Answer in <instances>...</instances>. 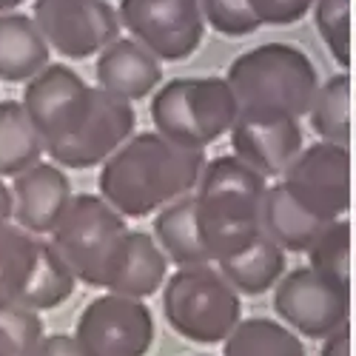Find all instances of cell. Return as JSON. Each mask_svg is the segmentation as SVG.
I'll list each match as a JSON object with an SVG mask.
<instances>
[{
  "instance_id": "32",
  "label": "cell",
  "mask_w": 356,
  "mask_h": 356,
  "mask_svg": "<svg viewBox=\"0 0 356 356\" xmlns=\"http://www.w3.org/2000/svg\"><path fill=\"white\" fill-rule=\"evenodd\" d=\"M35 356H86L72 334H46Z\"/></svg>"
},
{
  "instance_id": "2",
  "label": "cell",
  "mask_w": 356,
  "mask_h": 356,
  "mask_svg": "<svg viewBox=\"0 0 356 356\" xmlns=\"http://www.w3.org/2000/svg\"><path fill=\"white\" fill-rule=\"evenodd\" d=\"M243 114L300 120L308 117L319 92L311 57L291 43H265L243 51L225 74Z\"/></svg>"
},
{
  "instance_id": "6",
  "label": "cell",
  "mask_w": 356,
  "mask_h": 356,
  "mask_svg": "<svg viewBox=\"0 0 356 356\" xmlns=\"http://www.w3.org/2000/svg\"><path fill=\"white\" fill-rule=\"evenodd\" d=\"M126 234V217L114 211L100 194H74L49 243L63 257L77 282L106 288V271Z\"/></svg>"
},
{
  "instance_id": "16",
  "label": "cell",
  "mask_w": 356,
  "mask_h": 356,
  "mask_svg": "<svg viewBox=\"0 0 356 356\" xmlns=\"http://www.w3.org/2000/svg\"><path fill=\"white\" fill-rule=\"evenodd\" d=\"M95 74L97 88L134 103L148 97L163 83V60L134 38H117L97 54Z\"/></svg>"
},
{
  "instance_id": "14",
  "label": "cell",
  "mask_w": 356,
  "mask_h": 356,
  "mask_svg": "<svg viewBox=\"0 0 356 356\" xmlns=\"http://www.w3.org/2000/svg\"><path fill=\"white\" fill-rule=\"evenodd\" d=\"M12 220L35 236H51L72 202V180L57 163H35L12 180Z\"/></svg>"
},
{
  "instance_id": "10",
  "label": "cell",
  "mask_w": 356,
  "mask_h": 356,
  "mask_svg": "<svg viewBox=\"0 0 356 356\" xmlns=\"http://www.w3.org/2000/svg\"><path fill=\"white\" fill-rule=\"evenodd\" d=\"M282 186L319 222H334L350 205V154L348 145L311 143L285 168Z\"/></svg>"
},
{
  "instance_id": "29",
  "label": "cell",
  "mask_w": 356,
  "mask_h": 356,
  "mask_svg": "<svg viewBox=\"0 0 356 356\" xmlns=\"http://www.w3.org/2000/svg\"><path fill=\"white\" fill-rule=\"evenodd\" d=\"M316 32L339 66L350 63V0H316L314 3Z\"/></svg>"
},
{
  "instance_id": "36",
  "label": "cell",
  "mask_w": 356,
  "mask_h": 356,
  "mask_svg": "<svg viewBox=\"0 0 356 356\" xmlns=\"http://www.w3.org/2000/svg\"><path fill=\"white\" fill-rule=\"evenodd\" d=\"M0 356H9V353H3V350H0Z\"/></svg>"
},
{
  "instance_id": "28",
  "label": "cell",
  "mask_w": 356,
  "mask_h": 356,
  "mask_svg": "<svg viewBox=\"0 0 356 356\" xmlns=\"http://www.w3.org/2000/svg\"><path fill=\"white\" fill-rule=\"evenodd\" d=\"M46 337L43 319L38 311L23 305L0 308V350L9 356H35Z\"/></svg>"
},
{
  "instance_id": "33",
  "label": "cell",
  "mask_w": 356,
  "mask_h": 356,
  "mask_svg": "<svg viewBox=\"0 0 356 356\" xmlns=\"http://www.w3.org/2000/svg\"><path fill=\"white\" fill-rule=\"evenodd\" d=\"M319 356H350V325H342L339 331L325 337Z\"/></svg>"
},
{
  "instance_id": "31",
  "label": "cell",
  "mask_w": 356,
  "mask_h": 356,
  "mask_svg": "<svg viewBox=\"0 0 356 356\" xmlns=\"http://www.w3.org/2000/svg\"><path fill=\"white\" fill-rule=\"evenodd\" d=\"M316 0H251V9L259 17V23L271 26H288L311 15Z\"/></svg>"
},
{
  "instance_id": "5",
  "label": "cell",
  "mask_w": 356,
  "mask_h": 356,
  "mask_svg": "<svg viewBox=\"0 0 356 356\" xmlns=\"http://www.w3.org/2000/svg\"><path fill=\"white\" fill-rule=\"evenodd\" d=\"M163 316L183 339L220 345L243 319V296L214 265L177 268L163 285Z\"/></svg>"
},
{
  "instance_id": "18",
  "label": "cell",
  "mask_w": 356,
  "mask_h": 356,
  "mask_svg": "<svg viewBox=\"0 0 356 356\" xmlns=\"http://www.w3.org/2000/svg\"><path fill=\"white\" fill-rule=\"evenodd\" d=\"M51 60V49L32 15H0V80L29 83Z\"/></svg>"
},
{
  "instance_id": "22",
  "label": "cell",
  "mask_w": 356,
  "mask_h": 356,
  "mask_svg": "<svg viewBox=\"0 0 356 356\" xmlns=\"http://www.w3.org/2000/svg\"><path fill=\"white\" fill-rule=\"evenodd\" d=\"M43 236L23 231L15 222L0 225V308L20 305L32 282Z\"/></svg>"
},
{
  "instance_id": "25",
  "label": "cell",
  "mask_w": 356,
  "mask_h": 356,
  "mask_svg": "<svg viewBox=\"0 0 356 356\" xmlns=\"http://www.w3.org/2000/svg\"><path fill=\"white\" fill-rule=\"evenodd\" d=\"M74 285H77V277L72 274V268L63 262V257L54 251V245L49 240H43L32 282H29V291L20 305L29 311H38V314L51 311L69 300L74 293Z\"/></svg>"
},
{
  "instance_id": "37",
  "label": "cell",
  "mask_w": 356,
  "mask_h": 356,
  "mask_svg": "<svg viewBox=\"0 0 356 356\" xmlns=\"http://www.w3.org/2000/svg\"><path fill=\"white\" fill-rule=\"evenodd\" d=\"M205 356H209V353H205Z\"/></svg>"
},
{
  "instance_id": "7",
  "label": "cell",
  "mask_w": 356,
  "mask_h": 356,
  "mask_svg": "<svg viewBox=\"0 0 356 356\" xmlns=\"http://www.w3.org/2000/svg\"><path fill=\"white\" fill-rule=\"evenodd\" d=\"M274 311L282 325L305 339H325L350 316V285L325 277L311 265H300L274 288Z\"/></svg>"
},
{
  "instance_id": "8",
  "label": "cell",
  "mask_w": 356,
  "mask_h": 356,
  "mask_svg": "<svg viewBox=\"0 0 356 356\" xmlns=\"http://www.w3.org/2000/svg\"><path fill=\"white\" fill-rule=\"evenodd\" d=\"M74 342L86 356H145L154 345V314L143 300L100 293L74 325Z\"/></svg>"
},
{
  "instance_id": "1",
  "label": "cell",
  "mask_w": 356,
  "mask_h": 356,
  "mask_svg": "<svg viewBox=\"0 0 356 356\" xmlns=\"http://www.w3.org/2000/svg\"><path fill=\"white\" fill-rule=\"evenodd\" d=\"M205 163L202 148H183L157 131H140L100 165L97 188L126 220L148 217L194 194Z\"/></svg>"
},
{
  "instance_id": "19",
  "label": "cell",
  "mask_w": 356,
  "mask_h": 356,
  "mask_svg": "<svg viewBox=\"0 0 356 356\" xmlns=\"http://www.w3.org/2000/svg\"><path fill=\"white\" fill-rule=\"evenodd\" d=\"M154 240L174 262L177 268H200V265H214L211 254L205 248L200 220H197V200L186 194L180 200L168 202L154 217Z\"/></svg>"
},
{
  "instance_id": "4",
  "label": "cell",
  "mask_w": 356,
  "mask_h": 356,
  "mask_svg": "<svg viewBox=\"0 0 356 356\" xmlns=\"http://www.w3.org/2000/svg\"><path fill=\"white\" fill-rule=\"evenodd\" d=\"M240 103L225 77H177L152 97L154 131L183 148H202L231 131Z\"/></svg>"
},
{
  "instance_id": "9",
  "label": "cell",
  "mask_w": 356,
  "mask_h": 356,
  "mask_svg": "<svg viewBox=\"0 0 356 356\" xmlns=\"http://www.w3.org/2000/svg\"><path fill=\"white\" fill-rule=\"evenodd\" d=\"M117 17L160 60H188L205 35L200 0H120Z\"/></svg>"
},
{
  "instance_id": "15",
  "label": "cell",
  "mask_w": 356,
  "mask_h": 356,
  "mask_svg": "<svg viewBox=\"0 0 356 356\" xmlns=\"http://www.w3.org/2000/svg\"><path fill=\"white\" fill-rule=\"evenodd\" d=\"M228 134L234 157L262 174L265 180L285 174V168L305 148L300 120H274V117H254L240 111Z\"/></svg>"
},
{
  "instance_id": "20",
  "label": "cell",
  "mask_w": 356,
  "mask_h": 356,
  "mask_svg": "<svg viewBox=\"0 0 356 356\" xmlns=\"http://www.w3.org/2000/svg\"><path fill=\"white\" fill-rule=\"evenodd\" d=\"M214 265L240 296H259L265 291H274L288 268L285 251L265 234H259L254 243H248L245 248H240L236 254Z\"/></svg>"
},
{
  "instance_id": "3",
  "label": "cell",
  "mask_w": 356,
  "mask_h": 356,
  "mask_svg": "<svg viewBox=\"0 0 356 356\" xmlns=\"http://www.w3.org/2000/svg\"><path fill=\"white\" fill-rule=\"evenodd\" d=\"M265 177L234 154L209 160L197 183V220L211 262H220L262 234Z\"/></svg>"
},
{
  "instance_id": "23",
  "label": "cell",
  "mask_w": 356,
  "mask_h": 356,
  "mask_svg": "<svg viewBox=\"0 0 356 356\" xmlns=\"http://www.w3.org/2000/svg\"><path fill=\"white\" fill-rule=\"evenodd\" d=\"M43 154V140L29 120L23 103L3 100L0 103V180L3 177L15 180L17 174L40 163Z\"/></svg>"
},
{
  "instance_id": "35",
  "label": "cell",
  "mask_w": 356,
  "mask_h": 356,
  "mask_svg": "<svg viewBox=\"0 0 356 356\" xmlns=\"http://www.w3.org/2000/svg\"><path fill=\"white\" fill-rule=\"evenodd\" d=\"M20 3H26V0H0V15H9V12H15Z\"/></svg>"
},
{
  "instance_id": "11",
  "label": "cell",
  "mask_w": 356,
  "mask_h": 356,
  "mask_svg": "<svg viewBox=\"0 0 356 356\" xmlns=\"http://www.w3.org/2000/svg\"><path fill=\"white\" fill-rule=\"evenodd\" d=\"M32 20L66 60L95 57L120 38V17L106 0H35Z\"/></svg>"
},
{
  "instance_id": "27",
  "label": "cell",
  "mask_w": 356,
  "mask_h": 356,
  "mask_svg": "<svg viewBox=\"0 0 356 356\" xmlns=\"http://www.w3.org/2000/svg\"><path fill=\"white\" fill-rule=\"evenodd\" d=\"M305 254L311 257V268L350 285V222L345 217L325 222Z\"/></svg>"
},
{
  "instance_id": "12",
  "label": "cell",
  "mask_w": 356,
  "mask_h": 356,
  "mask_svg": "<svg viewBox=\"0 0 356 356\" xmlns=\"http://www.w3.org/2000/svg\"><path fill=\"white\" fill-rule=\"evenodd\" d=\"M23 108L38 129L43 148L69 140L83 123L95 103V86H88L74 69L49 63L23 88Z\"/></svg>"
},
{
  "instance_id": "24",
  "label": "cell",
  "mask_w": 356,
  "mask_h": 356,
  "mask_svg": "<svg viewBox=\"0 0 356 356\" xmlns=\"http://www.w3.org/2000/svg\"><path fill=\"white\" fill-rule=\"evenodd\" d=\"M222 356H305V345L280 319L248 316L222 342Z\"/></svg>"
},
{
  "instance_id": "13",
  "label": "cell",
  "mask_w": 356,
  "mask_h": 356,
  "mask_svg": "<svg viewBox=\"0 0 356 356\" xmlns=\"http://www.w3.org/2000/svg\"><path fill=\"white\" fill-rule=\"evenodd\" d=\"M134 126H137L134 106L95 86V103L86 123L69 140L49 145L46 154L60 168H74V171L95 168L103 165L126 140L134 137Z\"/></svg>"
},
{
  "instance_id": "21",
  "label": "cell",
  "mask_w": 356,
  "mask_h": 356,
  "mask_svg": "<svg viewBox=\"0 0 356 356\" xmlns=\"http://www.w3.org/2000/svg\"><path fill=\"white\" fill-rule=\"evenodd\" d=\"M322 225L325 222L311 217L282 183L268 186L262 197V234L274 240L285 254L308 251Z\"/></svg>"
},
{
  "instance_id": "17",
  "label": "cell",
  "mask_w": 356,
  "mask_h": 356,
  "mask_svg": "<svg viewBox=\"0 0 356 356\" xmlns=\"http://www.w3.org/2000/svg\"><path fill=\"white\" fill-rule=\"evenodd\" d=\"M168 280V257L157 245L154 234L129 231L117 245L106 271V291L145 300L154 296Z\"/></svg>"
},
{
  "instance_id": "30",
  "label": "cell",
  "mask_w": 356,
  "mask_h": 356,
  "mask_svg": "<svg viewBox=\"0 0 356 356\" xmlns=\"http://www.w3.org/2000/svg\"><path fill=\"white\" fill-rule=\"evenodd\" d=\"M202 17L225 38H245L262 26L251 9V0H200Z\"/></svg>"
},
{
  "instance_id": "26",
  "label": "cell",
  "mask_w": 356,
  "mask_h": 356,
  "mask_svg": "<svg viewBox=\"0 0 356 356\" xmlns=\"http://www.w3.org/2000/svg\"><path fill=\"white\" fill-rule=\"evenodd\" d=\"M311 129L322 143L348 145L350 140V80L348 74H334L319 83V92L308 111Z\"/></svg>"
},
{
  "instance_id": "34",
  "label": "cell",
  "mask_w": 356,
  "mask_h": 356,
  "mask_svg": "<svg viewBox=\"0 0 356 356\" xmlns=\"http://www.w3.org/2000/svg\"><path fill=\"white\" fill-rule=\"evenodd\" d=\"M12 209H15L12 205V188L0 180V225L12 222Z\"/></svg>"
}]
</instances>
